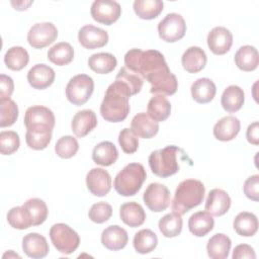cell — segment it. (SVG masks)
<instances>
[{"mask_svg": "<svg viewBox=\"0 0 259 259\" xmlns=\"http://www.w3.org/2000/svg\"><path fill=\"white\" fill-rule=\"evenodd\" d=\"M233 259H243V258H250V259H255L256 254L250 245L247 244H240L235 247L232 255Z\"/></svg>", "mask_w": 259, "mask_h": 259, "instance_id": "f907efd6", "label": "cell"}, {"mask_svg": "<svg viewBox=\"0 0 259 259\" xmlns=\"http://www.w3.org/2000/svg\"><path fill=\"white\" fill-rule=\"evenodd\" d=\"M108 33L104 29L92 24L84 25L78 32V40L82 47L95 50L104 47L108 42Z\"/></svg>", "mask_w": 259, "mask_h": 259, "instance_id": "7c38bea8", "label": "cell"}, {"mask_svg": "<svg viewBox=\"0 0 259 259\" xmlns=\"http://www.w3.org/2000/svg\"><path fill=\"white\" fill-rule=\"evenodd\" d=\"M20 139L14 131H2L0 133V152L2 155H11L18 150Z\"/></svg>", "mask_w": 259, "mask_h": 259, "instance_id": "ee69618b", "label": "cell"}, {"mask_svg": "<svg viewBox=\"0 0 259 259\" xmlns=\"http://www.w3.org/2000/svg\"><path fill=\"white\" fill-rule=\"evenodd\" d=\"M22 250L30 258L40 259L48 255L50 247L47 239L38 233H29L22 239Z\"/></svg>", "mask_w": 259, "mask_h": 259, "instance_id": "e0dca14e", "label": "cell"}, {"mask_svg": "<svg viewBox=\"0 0 259 259\" xmlns=\"http://www.w3.org/2000/svg\"><path fill=\"white\" fill-rule=\"evenodd\" d=\"M119 217L128 227L137 228L145 223L146 212L141 204L135 201H130L121 204L119 208Z\"/></svg>", "mask_w": 259, "mask_h": 259, "instance_id": "4316f807", "label": "cell"}, {"mask_svg": "<svg viewBox=\"0 0 259 259\" xmlns=\"http://www.w3.org/2000/svg\"><path fill=\"white\" fill-rule=\"evenodd\" d=\"M50 238L55 248L64 255L72 254L80 244L79 235L68 225L58 223L52 226Z\"/></svg>", "mask_w": 259, "mask_h": 259, "instance_id": "8992f818", "label": "cell"}, {"mask_svg": "<svg viewBox=\"0 0 259 259\" xmlns=\"http://www.w3.org/2000/svg\"><path fill=\"white\" fill-rule=\"evenodd\" d=\"M147 113L157 122L164 121L170 116L171 104L164 95H155L148 102Z\"/></svg>", "mask_w": 259, "mask_h": 259, "instance_id": "d6a6232c", "label": "cell"}, {"mask_svg": "<svg viewBox=\"0 0 259 259\" xmlns=\"http://www.w3.org/2000/svg\"><path fill=\"white\" fill-rule=\"evenodd\" d=\"M115 80H119V81L123 82L131 89L133 95L140 93V91L142 90V87H143V83H144V80L140 76L133 73L125 67H122L119 69V71L115 77Z\"/></svg>", "mask_w": 259, "mask_h": 259, "instance_id": "f6af8a7d", "label": "cell"}, {"mask_svg": "<svg viewBox=\"0 0 259 259\" xmlns=\"http://www.w3.org/2000/svg\"><path fill=\"white\" fill-rule=\"evenodd\" d=\"M157 235L150 229H143L136 233L133 241L135 250L140 254H148L157 247Z\"/></svg>", "mask_w": 259, "mask_h": 259, "instance_id": "f35d334b", "label": "cell"}, {"mask_svg": "<svg viewBox=\"0 0 259 259\" xmlns=\"http://www.w3.org/2000/svg\"><path fill=\"white\" fill-rule=\"evenodd\" d=\"M55 71L46 64H36L27 73L29 85L37 90H42L51 86L55 81Z\"/></svg>", "mask_w": 259, "mask_h": 259, "instance_id": "9a60e30c", "label": "cell"}, {"mask_svg": "<svg viewBox=\"0 0 259 259\" xmlns=\"http://www.w3.org/2000/svg\"><path fill=\"white\" fill-rule=\"evenodd\" d=\"M191 96L194 101L200 104L210 102L217 93V87L209 78H199L194 81L190 88Z\"/></svg>", "mask_w": 259, "mask_h": 259, "instance_id": "d4e9b609", "label": "cell"}, {"mask_svg": "<svg viewBox=\"0 0 259 259\" xmlns=\"http://www.w3.org/2000/svg\"><path fill=\"white\" fill-rule=\"evenodd\" d=\"M232 246L231 239L222 233L213 235L206 244L208 257L211 259H225L229 256Z\"/></svg>", "mask_w": 259, "mask_h": 259, "instance_id": "4dcf8cb0", "label": "cell"}, {"mask_svg": "<svg viewBox=\"0 0 259 259\" xmlns=\"http://www.w3.org/2000/svg\"><path fill=\"white\" fill-rule=\"evenodd\" d=\"M245 101V93L243 89L237 85L228 86L221 98V103L223 108L230 113H234L240 110Z\"/></svg>", "mask_w": 259, "mask_h": 259, "instance_id": "f546056e", "label": "cell"}, {"mask_svg": "<svg viewBox=\"0 0 259 259\" xmlns=\"http://www.w3.org/2000/svg\"><path fill=\"white\" fill-rule=\"evenodd\" d=\"M8 224L17 230H25L32 226V222L27 210L21 206L12 207L7 213Z\"/></svg>", "mask_w": 259, "mask_h": 259, "instance_id": "60d3db41", "label": "cell"}, {"mask_svg": "<svg viewBox=\"0 0 259 259\" xmlns=\"http://www.w3.org/2000/svg\"><path fill=\"white\" fill-rule=\"evenodd\" d=\"M241 128L240 120L233 116L228 115L222 117L213 126V136L217 140L222 142H229L234 140Z\"/></svg>", "mask_w": 259, "mask_h": 259, "instance_id": "7402d4cb", "label": "cell"}, {"mask_svg": "<svg viewBox=\"0 0 259 259\" xmlns=\"http://www.w3.org/2000/svg\"><path fill=\"white\" fill-rule=\"evenodd\" d=\"M143 200L150 210L160 212L170 205V191L164 184L154 182L146 188L143 194Z\"/></svg>", "mask_w": 259, "mask_h": 259, "instance_id": "9c48e42d", "label": "cell"}, {"mask_svg": "<svg viewBox=\"0 0 259 259\" xmlns=\"http://www.w3.org/2000/svg\"><path fill=\"white\" fill-rule=\"evenodd\" d=\"M48 59L57 66L68 65L74 59V49L69 42H58L49 49Z\"/></svg>", "mask_w": 259, "mask_h": 259, "instance_id": "d590c367", "label": "cell"}, {"mask_svg": "<svg viewBox=\"0 0 259 259\" xmlns=\"http://www.w3.org/2000/svg\"><path fill=\"white\" fill-rule=\"evenodd\" d=\"M116 65L117 60L110 53L93 54L88 59L89 68L98 74H108L115 69Z\"/></svg>", "mask_w": 259, "mask_h": 259, "instance_id": "836d02e7", "label": "cell"}, {"mask_svg": "<svg viewBox=\"0 0 259 259\" xmlns=\"http://www.w3.org/2000/svg\"><path fill=\"white\" fill-rule=\"evenodd\" d=\"M29 62V55L27 51L20 47L14 46L7 50L4 56V63L6 67L12 71H20Z\"/></svg>", "mask_w": 259, "mask_h": 259, "instance_id": "8d00e7d4", "label": "cell"}, {"mask_svg": "<svg viewBox=\"0 0 259 259\" xmlns=\"http://www.w3.org/2000/svg\"><path fill=\"white\" fill-rule=\"evenodd\" d=\"M14 90V83L11 77L1 74L0 75V100L10 98Z\"/></svg>", "mask_w": 259, "mask_h": 259, "instance_id": "681fc988", "label": "cell"}, {"mask_svg": "<svg viewBox=\"0 0 259 259\" xmlns=\"http://www.w3.org/2000/svg\"><path fill=\"white\" fill-rule=\"evenodd\" d=\"M88 190L95 196H105L111 189L110 174L102 168H92L86 175Z\"/></svg>", "mask_w": 259, "mask_h": 259, "instance_id": "4fadbf2b", "label": "cell"}, {"mask_svg": "<svg viewBox=\"0 0 259 259\" xmlns=\"http://www.w3.org/2000/svg\"><path fill=\"white\" fill-rule=\"evenodd\" d=\"M127 242V232L117 225H112L105 228L101 234L102 245L111 251H118L123 249Z\"/></svg>", "mask_w": 259, "mask_h": 259, "instance_id": "d6986e66", "label": "cell"}, {"mask_svg": "<svg viewBox=\"0 0 259 259\" xmlns=\"http://www.w3.org/2000/svg\"><path fill=\"white\" fill-rule=\"evenodd\" d=\"M22 206L29 213L32 226L41 225L48 218V206L46 202L40 198H29L22 204Z\"/></svg>", "mask_w": 259, "mask_h": 259, "instance_id": "ab89813d", "label": "cell"}, {"mask_svg": "<svg viewBox=\"0 0 259 259\" xmlns=\"http://www.w3.org/2000/svg\"><path fill=\"white\" fill-rule=\"evenodd\" d=\"M164 3L160 0H136L134 2V11L138 17L151 20L159 16L163 11Z\"/></svg>", "mask_w": 259, "mask_h": 259, "instance_id": "e575fe53", "label": "cell"}, {"mask_svg": "<svg viewBox=\"0 0 259 259\" xmlns=\"http://www.w3.org/2000/svg\"><path fill=\"white\" fill-rule=\"evenodd\" d=\"M53 128L47 125H34L26 128L25 142L32 150H44L52 141Z\"/></svg>", "mask_w": 259, "mask_h": 259, "instance_id": "603a6c76", "label": "cell"}, {"mask_svg": "<svg viewBox=\"0 0 259 259\" xmlns=\"http://www.w3.org/2000/svg\"><path fill=\"white\" fill-rule=\"evenodd\" d=\"M18 118V106L11 99L0 100V126H11Z\"/></svg>", "mask_w": 259, "mask_h": 259, "instance_id": "b9f144b4", "label": "cell"}, {"mask_svg": "<svg viewBox=\"0 0 259 259\" xmlns=\"http://www.w3.org/2000/svg\"><path fill=\"white\" fill-rule=\"evenodd\" d=\"M230 207L231 198L225 190L220 188H213L208 192L204 208L211 215L221 217L227 213Z\"/></svg>", "mask_w": 259, "mask_h": 259, "instance_id": "ac0fdd59", "label": "cell"}, {"mask_svg": "<svg viewBox=\"0 0 259 259\" xmlns=\"http://www.w3.org/2000/svg\"><path fill=\"white\" fill-rule=\"evenodd\" d=\"M206 62V54L199 47H190L186 49L181 57L183 68L191 74L200 72L205 67Z\"/></svg>", "mask_w": 259, "mask_h": 259, "instance_id": "cb8c5ba5", "label": "cell"}, {"mask_svg": "<svg viewBox=\"0 0 259 259\" xmlns=\"http://www.w3.org/2000/svg\"><path fill=\"white\" fill-rule=\"evenodd\" d=\"M204 193L205 187L200 180L186 179L181 181L174 193L171 203L172 210L181 215L188 212L202 202Z\"/></svg>", "mask_w": 259, "mask_h": 259, "instance_id": "3957f363", "label": "cell"}, {"mask_svg": "<svg viewBox=\"0 0 259 259\" xmlns=\"http://www.w3.org/2000/svg\"><path fill=\"white\" fill-rule=\"evenodd\" d=\"M133 96L131 89L121 81L114 80L106 89L100 105V113L103 119L109 122H120L130 113V97Z\"/></svg>", "mask_w": 259, "mask_h": 259, "instance_id": "7a4b0ae2", "label": "cell"}, {"mask_svg": "<svg viewBox=\"0 0 259 259\" xmlns=\"http://www.w3.org/2000/svg\"><path fill=\"white\" fill-rule=\"evenodd\" d=\"M58 36V29L52 22H38L27 33V41L33 49H44L53 44Z\"/></svg>", "mask_w": 259, "mask_h": 259, "instance_id": "30bf717a", "label": "cell"}, {"mask_svg": "<svg viewBox=\"0 0 259 259\" xmlns=\"http://www.w3.org/2000/svg\"><path fill=\"white\" fill-rule=\"evenodd\" d=\"M112 215V207L109 203L100 201L94 203L88 212L89 219L96 224H103L107 222Z\"/></svg>", "mask_w": 259, "mask_h": 259, "instance_id": "bcb514c9", "label": "cell"}, {"mask_svg": "<svg viewBox=\"0 0 259 259\" xmlns=\"http://www.w3.org/2000/svg\"><path fill=\"white\" fill-rule=\"evenodd\" d=\"M124 67L151 84L156 95H173L178 88L176 76L170 71L162 53L157 50L132 49L124 55Z\"/></svg>", "mask_w": 259, "mask_h": 259, "instance_id": "6da1fadb", "label": "cell"}, {"mask_svg": "<svg viewBox=\"0 0 259 259\" xmlns=\"http://www.w3.org/2000/svg\"><path fill=\"white\" fill-rule=\"evenodd\" d=\"M214 227L212 215L206 210L193 213L188 220V229L196 237H204Z\"/></svg>", "mask_w": 259, "mask_h": 259, "instance_id": "83f0119b", "label": "cell"}, {"mask_svg": "<svg viewBox=\"0 0 259 259\" xmlns=\"http://www.w3.org/2000/svg\"><path fill=\"white\" fill-rule=\"evenodd\" d=\"M118 158V151L115 145L109 141L98 143L92 151V160L100 166H110Z\"/></svg>", "mask_w": 259, "mask_h": 259, "instance_id": "484cf974", "label": "cell"}, {"mask_svg": "<svg viewBox=\"0 0 259 259\" xmlns=\"http://www.w3.org/2000/svg\"><path fill=\"white\" fill-rule=\"evenodd\" d=\"M8 256V258H10V257H17V258H20V256L18 255V254H16V253H14L12 250H9L8 252H6L4 255H3V258H6Z\"/></svg>", "mask_w": 259, "mask_h": 259, "instance_id": "db71d44e", "label": "cell"}, {"mask_svg": "<svg viewBox=\"0 0 259 259\" xmlns=\"http://www.w3.org/2000/svg\"><path fill=\"white\" fill-rule=\"evenodd\" d=\"M118 144L125 154H134L139 148V139L131 128L124 127L119 132Z\"/></svg>", "mask_w": 259, "mask_h": 259, "instance_id": "7dc6e473", "label": "cell"}, {"mask_svg": "<svg viewBox=\"0 0 259 259\" xmlns=\"http://www.w3.org/2000/svg\"><path fill=\"white\" fill-rule=\"evenodd\" d=\"M147 177L144 166L140 163H130L115 176L113 186L121 196H134L142 188Z\"/></svg>", "mask_w": 259, "mask_h": 259, "instance_id": "277c9868", "label": "cell"}, {"mask_svg": "<svg viewBox=\"0 0 259 259\" xmlns=\"http://www.w3.org/2000/svg\"><path fill=\"white\" fill-rule=\"evenodd\" d=\"M94 90L93 79L86 74H78L72 77L66 86L67 99L76 106L85 104Z\"/></svg>", "mask_w": 259, "mask_h": 259, "instance_id": "52a82bcc", "label": "cell"}, {"mask_svg": "<svg viewBox=\"0 0 259 259\" xmlns=\"http://www.w3.org/2000/svg\"><path fill=\"white\" fill-rule=\"evenodd\" d=\"M92 18L104 25H111L121 14L118 2L111 0H95L90 8Z\"/></svg>", "mask_w": 259, "mask_h": 259, "instance_id": "8fae6325", "label": "cell"}, {"mask_svg": "<svg viewBox=\"0 0 259 259\" xmlns=\"http://www.w3.org/2000/svg\"><path fill=\"white\" fill-rule=\"evenodd\" d=\"M180 152L182 150L173 145L153 151L148 159L152 172L161 178H167L176 174L180 169L177 160V154Z\"/></svg>", "mask_w": 259, "mask_h": 259, "instance_id": "5b68a950", "label": "cell"}, {"mask_svg": "<svg viewBox=\"0 0 259 259\" xmlns=\"http://www.w3.org/2000/svg\"><path fill=\"white\" fill-rule=\"evenodd\" d=\"M131 130L134 134L143 139L154 138L159 132V123L148 113L140 112L136 114L131 122Z\"/></svg>", "mask_w": 259, "mask_h": 259, "instance_id": "ffe728a7", "label": "cell"}, {"mask_svg": "<svg viewBox=\"0 0 259 259\" xmlns=\"http://www.w3.org/2000/svg\"><path fill=\"white\" fill-rule=\"evenodd\" d=\"M235 64L244 72H251L257 69L259 64L258 51L253 46H243L235 54Z\"/></svg>", "mask_w": 259, "mask_h": 259, "instance_id": "f1b7e54d", "label": "cell"}, {"mask_svg": "<svg viewBox=\"0 0 259 259\" xmlns=\"http://www.w3.org/2000/svg\"><path fill=\"white\" fill-rule=\"evenodd\" d=\"M244 193L245 195L253 200L258 201L259 200V175L255 174L250 177H248L244 182Z\"/></svg>", "mask_w": 259, "mask_h": 259, "instance_id": "c3c4849f", "label": "cell"}, {"mask_svg": "<svg viewBox=\"0 0 259 259\" xmlns=\"http://www.w3.org/2000/svg\"><path fill=\"white\" fill-rule=\"evenodd\" d=\"M32 3H33V1H17V2L11 1V4L14 7V9L19 10V11L26 10L29 7V5H31Z\"/></svg>", "mask_w": 259, "mask_h": 259, "instance_id": "f5cc1de1", "label": "cell"}, {"mask_svg": "<svg viewBox=\"0 0 259 259\" xmlns=\"http://www.w3.org/2000/svg\"><path fill=\"white\" fill-rule=\"evenodd\" d=\"M207 46L209 50L218 56L228 53L233 45L232 32L224 26L213 27L207 34Z\"/></svg>", "mask_w": 259, "mask_h": 259, "instance_id": "5bb4252c", "label": "cell"}, {"mask_svg": "<svg viewBox=\"0 0 259 259\" xmlns=\"http://www.w3.org/2000/svg\"><path fill=\"white\" fill-rule=\"evenodd\" d=\"M233 228L242 237H252L258 231V219L252 212L242 211L234 219Z\"/></svg>", "mask_w": 259, "mask_h": 259, "instance_id": "1f68e13d", "label": "cell"}, {"mask_svg": "<svg viewBox=\"0 0 259 259\" xmlns=\"http://www.w3.org/2000/svg\"><path fill=\"white\" fill-rule=\"evenodd\" d=\"M246 138H247V141L254 146H257L259 144V122L258 121H254L251 124H249L246 132Z\"/></svg>", "mask_w": 259, "mask_h": 259, "instance_id": "816d5d0a", "label": "cell"}, {"mask_svg": "<svg viewBox=\"0 0 259 259\" xmlns=\"http://www.w3.org/2000/svg\"><path fill=\"white\" fill-rule=\"evenodd\" d=\"M79 150V144L76 138L72 136H64L60 138L55 145L56 154L63 159H69L76 155Z\"/></svg>", "mask_w": 259, "mask_h": 259, "instance_id": "7bdbcfd3", "label": "cell"}, {"mask_svg": "<svg viewBox=\"0 0 259 259\" xmlns=\"http://www.w3.org/2000/svg\"><path fill=\"white\" fill-rule=\"evenodd\" d=\"M185 20L178 13H168L158 23L159 36L166 42H176L180 40L185 35Z\"/></svg>", "mask_w": 259, "mask_h": 259, "instance_id": "ba28073f", "label": "cell"}, {"mask_svg": "<svg viewBox=\"0 0 259 259\" xmlns=\"http://www.w3.org/2000/svg\"><path fill=\"white\" fill-rule=\"evenodd\" d=\"M158 227L162 235L166 238H174L177 237L183 227V221L181 214L172 211L170 213L165 214L163 218L160 219L158 223Z\"/></svg>", "mask_w": 259, "mask_h": 259, "instance_id": "74e56055", "label": "cell"}, {"mask_svg": "<svg viewBox=\"0 0 259 259\" xmlns=\"http://www.w3.org/2000/svg\"><path fill=\"white\" fill-rule=\"evenodd\" d=\"M56 123L53 111L42 105H33L26 109L24 114V125L26 128L34 125H47L54 128Z\"/></svg>", "mask_w": 259, "mask_h": 259, "instance_id": "2e32d148", "label": "cell"}, {"mask_svg": "<svg viewBox=\"0 0 259 259\" xmlns=\"http://www.w3.org/2000/svg\"><path fill=\"white\" fill-rule=\"evenodd\" d=\"M97 126V116L91 109H84L78 111L71 122L72 132L77 138L87 136L91 131Z\"/></svg>", "mask_w": 259, "mask_h": 259, "instance_id": "44dd1931", "label": "cell"}]
</instances>
